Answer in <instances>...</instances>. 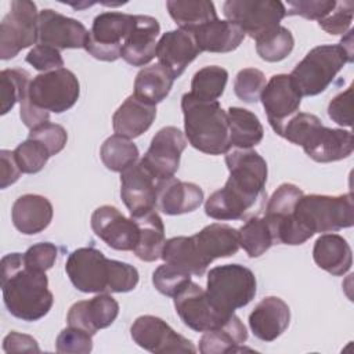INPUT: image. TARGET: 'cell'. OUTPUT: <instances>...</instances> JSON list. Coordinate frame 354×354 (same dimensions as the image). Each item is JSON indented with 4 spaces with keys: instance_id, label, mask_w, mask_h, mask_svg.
I'll return each instance as SVG.
<instances>
[{
    "instance_id": "obj_36",
    "label": "cell",
    "mask_w": 354,
    "mask_h": 354,
    "mask_svg": "<svg viewBox=\"0 0 354 354\" xmlns=\"http://www.w3.org/2000/svg\"><path fill=\"white\" fill-rule=\"evenodd\" d=\"M160 259H163L165 263L181 267L198 277H202L209 267L201 257L192 236H173L167 239Z\"/></svg>"
},
{
    "instance_id": "obj_20",
    "label": "cell",
    "mask_w": 354,
    "mask_h": 354,
    "mask_svg": "<svg viewBox=\"0 0 354 354\" xmlns=\"http://www.w3.org/2000/svg\"><path fill=\"white\" fill-rule=\"evenodd\" d=\"M119 314V303L109 293H98L90 300H80L71 306L66 322L68 326H75L95 335L97 330L108 328L113 324Z\"/></svg>"
},
{
    "instance_id": "obj_50",
    "label": "cell",
    "mask_w": 354,
    "mask_h": 354,
    "mask_svg": "<svg viewBox=\"0 0 354 354\" xmlns=\"http://www.w3.org/2000/svg\"><path fill=\"white\" fill-rule=\"evenodd\" d=\"M336 6L335 0H295L288 1L286 15H299L306 19L321 21Z\"/></svg>"
},
{
    "instance_id": "obj_12",
    "label": "cell",
    "mask_w": 354,
    "mask_h": 354,
    "mask_svg": "<svg viewBox=\"0 0 354 354\" xmlns=\"http://www.w3.org/2000/svg\"><path fill=\"white\" fill-rule=\"evenodd\" d=\"M72 285L83 293H106L112 271V260L95 248L73 250L65 264Z\"/></svg>"
},
{
    "instance_id": "obj_38",
    "label": "cell",
    "mask_w": 354,
    "mask_h": 354,
    "mask_svg": "<svg viewBox=\"0 0 354 354\" xmlns=\"http://www.w3.org/2000/svg\"><path fill=\"white\" fill-rule=\"evenodd\" d=\"M137 145L119 134L108 137L100 149V156L104 166L112 171L122 173L138 160Z\"/></svg>"
},
{
    "instance_id": "obj_4",
    "label": "cell",
    "mask_w": 354,
    "mask_h": 354,
    "mask_svg": "<svg viewBox=\"0 0 354 354\" xmlns=\"http://www.w3.org/2000/svg\"><path fill=\"white\" fill-rule=\"evenodd\" d=\"M353 33L350 29L339 44L311 48L295 66L290 77L301 97H314L325 91L343 66L353 62Z\"/></svg>"
},
{
    "instance_id": "obj_13",
    "label": "cell",
    "mask_w": 354,
    "mask_h": 354,
    "mask_svg": "<svg viewBox=\"0 0 354 354\" xmlns=\"http://www.w3.org/2000/svg\"><path fill=\"white\" fill-rule=\"evenodd\" d=\"M174 308L184 325L195 332L217 329L232 317V314L221 313L212 303L206 290L192 281L174 296Z\"/></svg>"
},
{
    "instance_id": "obj_10",
    "label": "cell",
    "mask_w": 354,
    "mask_h": 354,
    "mask_svg": "<svg viewBox=\"0 0 354 354\" xmlns=\"http://www.w3.org/2000/svg\"><path fill=\"white\" fill-rule=\"evenodd\" d=\"M225 165L230 170L227 187L254 203L266 198L268 169L259 152L252 148H231L225 153Z\"/></svg>"
},
{
    "instance_id": "obj_51",
    "label": "cell",
    "mask_w": 354,
    "mask_h": 354,
    "mask_svg": "<svg viewBox=\"0 0 354 354\" xmlns=\"http://www.w3.org/2000/svg\"><path fill=\"white\" fill-rule=\"evenodd\" d=\"M58 256V249L51 242H39L24 253V261L29 268L46 272L50 270Z\"/></svg>"
},
{
    "instance_id": "obj_46",
    "label": "cell",
    "mask_w": 354,
    "mask_h": 354,
    "mask_svg": "<svg viewBox=\"0 0 354 354\" xmlns=\"http://www.w3.org/2000/svg\"><path fill=\"white\" fill-rule=\"evenodd\" d=\"M55 350L65 354H88L93 350V335L83 329L68 326L57 336Z\"/></svg>"
},
{
    "instance_id": "obj_34",
    "label": "cell",
    "mask_w": 354,
    "mask_h": 354,
    "mask_svg": "<svg viewBox=\"0 0 354 354\" xmlns=\"http://www.w3.org/2000/svg\"><path fill=\"white\" fill-rule=\"evenodd\" d=\"M227 116L231 148H252L261 142L264 129L257 115L245 108L231 106Z\"/></svg>"
},
{
    "instance_id": "obj_28",
    "label": "cell",
    "mask_w": 354,
    "mask_h": 354,
    "mask_svg": "<svg viewBox=\"0 0 354 354\" xmlns=\"http://www.w3.org/2000/svg\"><path fill=\"white\" fill-rule=\"evenodd\" d=\"M315 264L326 272L340 277L353 266V252L347 241L339 234L328 232L318 236L313 248Z\"/></svg>"
},
{
    "instance_id": "obj_11",
    "label": "cell",
    "mask_w": 354,
    "mask_h": 354,
    "mask_svg": "<svg viewBox=\"0 0 354 354\" xmlns=\"http://www.w3.org/2000/svg\"><path fill=\"white\" fill-rule=\"evenodd\" d=\"M223 12L227 21L256 40L279 26L286 15V7L277 0H227Z\"/></svg>"
},
{
    "instance_id": "obj_35",
    "label": "cell",
    "mask_w": 354,
    "mask_h": 354,
    "mask_svg": "<svg viewBox=\"0 0 354 354\" xmlns=\"http://www.w3.org/2000/svg\"><path fill=\"white\" fill-rule=\"evenodd\" d=\"M166 7L178 28L189 32L217 19L216 7L209 0H169Z\"/></svg>"
},
{
    "instance_id": "obj_32",
    "label": "cell",
    "mask_w": 354,
    "mask_h": 354,
    "mask_svg": "<svg viewBox=\"0 0 354 354\" xmlns=\"http://www.w3.org/2000/svg\"><path fill=\"white\" fill-rule=\"evenodd\" d=\"M257 206L232 191L230 187L214 191L205 203V213L214 220H243L252 214V210ZM254 216V214H252Z\"/></svg>"
},
{
    "instance_id": "obj_7",
    "label": "cell",
    "mask_w": 354,
    "mask_h": 354,
    "mask_svg": "<svg viewBox=\"0 0 354 354\" xmlns=\"http://www.w3.org/2000/svg\"><path fill=\"white\" fill-rule=\"evenodd\" d=\"M79 95L80 84L76 75L66 68H59L36 75L19 106L29 104L41 111L62 113L77 102Z\"/></svg>"
},
{
    "instance_id": "obj_31",
    "label": "cell",
    "mask_w": 354,
    "mask_h": 354,
    "mask_svg": "<svg viewBox=\"0 0 354 354\" xmlns=\"http://www.w3.org/2000/svg\"><path fill=\"white\" fill-rule=\"evenodd\" d=\"M138 225V241L134 254L147 263L156 261L162 257L165 246V225L156 210L147 212L138 217H131Z\"/></svg>"
},
{
    "instance_id": "obj_1",
    "label": "cell",
    "mask_w": 354,
    "mask_h": 354,
    "mask_svg": "<svg viewBox=\"0 0 354 354\" xmlns=\"http://www.w3.org/2000/svg\"><path fill=\"white\" fill-rule=\"evenodd\" d=\"M1 292L8 313L22 321H39L53 307L46 272L29 268L24 253H8L1 259Z\"/></svg>"
},
{
    "instance_id": "obj_47",
    "label": "cell",
    "mask_w": 354,
    "mask_h": 354,
    "mask_svg": "<svg viewBox=\"0 0 354 354\" xmlns=\"http://www.w3.org/2000/svg\"><path fill=\"white\" fill-rule=\"evenodd\" d=\"M354 17V3L351 0L336 1L335 8L318 25L329 35H344L350 30Z\"/></svg>"
},
{
    "instance_id": "obj_27",
    "label": "cell",
    "mask_w": 354,
    "mask_h": 354,
    "mask_svg": "<svg viewBox=\"0 0 354 354\" xmlns=\"http://www.w3.org/2000/svg\"><path fill=\"white\" fill-rule=\"evenodd\" d=\"M156 118V105L141 101L134 94L129 95L112 116L115 134L133 140L145 133Z\"/></svg>"
},
{
    "instance_id": "obj_17",
    "label": "cell",
    "mask_w": 354,
    "mask_h": 354,
    "mask_svg": "<svg viewBox=\"0 0 354 354\" xmlns=\"http://www.w3.org/2000/svg\"><path fill=\"white\" fill-rule=\"evenodd\" d=\"M159 183L140 160L120 173V196L130 217L156 209Z\"/></svg>"
},
{
    "instance_id": "obj_19",
    "label": "cell",
    "mask_w": 354,
    "mask_h": 354,
    "mask_svg": "<svg viewBox=\"0 0 354 354\" xmlns=\"http://www.w3.org/2000/svg\"><path fill=\"white\" fill-rule=\"evenodd\" d=\"M88 30L73 18L65 17L51 8L39 12V44H47L58 50L84 48Z\"/></svg>"
},
{
    "instance_id": "obj_53",
    "label": "cell",
    "mask_w": 354,
    "mask_h": 354,
    "mask_svg": "<svg viewBox=\"0 0 354 354\" xmlns=\"http://www.w3.org/2000/svg\"><path fill=\"white\" fill-rule=\"evenodd\" d=\"M3 350L4 353H40V347L35 337L15 330L4 337Z\"/></svg>"
},
{
    "instance_id": "obj_45",
    "label": "cell",
    "mask_w": 354,
    "mask_h": 354,
    "mask_svg": "<svg viewBox=\"0 0 354 354\" xmlns=\"http://www.w3.org/2000/svg\"><path fill=\"white\" fill-rule=\"evenodd\" d=\"M266 83V76L260 69L243 68L235 76L234 91L241 101L253 104L260 100Z\"/></svg>"
},
{
    "instance_id": "obj_9",
    "label": "cell",
    "mask_w": 354,
    "mask_h": 354,
    "mask_svg": "<svg viewBox=\"0 0 354 354\" xmlns=\"http://www.w3.org/2000/svg\"><path fill=\"white\" fill-rule=\"evenodd\" d=\"M136 15L105 11L98 14L88 30L84 50L100 61L113 62L120 58L124 40L134 26Z\"/></svg>"
},
{
    "instance_id": "obj_22",
    "label": "cell",
    "mask_w": 354,
    "mask_h": 354,
    "mask_svg": "<svg viewBox=\"0 0 354 354\" xmlns=\"http://www.w3.org/2000/svg\"><path fill=\"white\" fill-rule=\"evenodd\" d=\"M160 25L149 15H136L133 30L124 40L120 57L133 66H144L156 57Z\"/></svg>"
},
{
    "instance_id": "obj_23",
    "label": "cell",
    "mask_w": 354,
    "mask_h": 354,
    "mask_svg": "<svg viewBox=\"0 0 354 354\" xmlns=\"http://www.w3.org/2000/svg\"><path fill=\"white\" fill-rule=\"evenodd\" d=\"M289 322V306L277 296L264 297L249 314L250 330L261 342H274L286 330Z\"/></svg>"
},
{
    "instance_id": "obj_26",
    "label": "cell",
    "mask_w": 354,
    "mask_h": 354,
    "mask_svg": "<svg viewBox=\"0 0 354 354\" xmlns=\"http://www.w3.org/2000/svg\"><path fill=\"white\" fill-rule=\"evenodd\" d=\"M201 257L210 264L216 259L230 257L239 250V232L228 224L213 223L192 235Z\"/></svg>"
},
{
    "instance_id": "obj_2",
    "label": "cell",
    "mask_w": 354,
    "mask_h": 354,
    "mask_svg": "<svg viewBox=\"0 0 354 354\" xmlns=\"http://www.w3.org/2000/svg\"><path fill=\"white\" fill-rule=\"evenodd\" d=\"M279 136L300 145L307 156L318 163L346 159L354 148L351 131L326 127L318 116L306 112H297L288 119Z\"/></svg>"
},
{
    "instance_id": "obj_44",
    "label": "cell",
    "mask_w": 354,
    "mask_h": 354,
    "mask_svg": "<svg viewBox=\"0 0 354 354\" xmlns=\"http://www.w3.org/2000/svg\"><path fill=\"white\" fill-rule=\"evenodd\" d=\"M14 156L21 171L26 174L39 173L51 158L48 149L40 141L29 137L14 149Z\"/></svg>"
},
{
    "instance_id": "obj_15",
    "label": "cell",
    "mask_w": 354,
    "mask_h": 354,
    "mask_svg": "<svg viewBox=\"0 0 354 354\" xmlns=\"http://www.w3.org/2000/svg\"><path fill=\"white\" fill-rule=\"evenodd\" d=\"M185 147L187 140L183 131L174 126H166L152 137L149 148L140 162L156 180H169L178 170Z\"/></svg>"
},
{
    "instance_id": "obj_33",
    "label": "cell",
    "mask_w": 354,
    "mask_h": 354,
    "mask_svg": "<svg viewBox=\"0 0 354 354\" xmlns=\"http://www.w3.org/2000/svg\"><path fill=\"white\" fill-rule=\"evenodd\" d=\"M174 76L159 62L142 68L134 80V95L144 102L156 105L170 93Z\"/></svg>"
},
{
    "instance_id": "obj_49",
    "label": "cell",
    "mask_w": 354,
    "mask_h": 354,
    "mask_svg": "<svg viewBox=\"0 0 354 354\" xmlns=\"http://www.w3.org/2000/svg\"><path fill=\"white\" fill-rule=\"evenodd\" d=\"M26 62L30 64L36 71L50 72L64 68V58L61 51L47 44H36L26 55Z\"/></svg>"
},
{
    "instance_id": "obj_16",
    "label": "cell",
    "mask_w": 354,
    "mask_h": 354,
    "mask_svg": "<svg viewBox=\"0 0 354 354\" xmlns=\"http://www.w3.org/2000/svg\"><path fill=\"white\" fill-rule=\"evenodd\" d=\"M260 100L266 109L270 126L279 136L288 119L297 113L301 104V94L290 75L278 73L272 75L266 83Z\"/></svg>"
},
{
    "instance_id": "obj_48",
    "label": "cell",
    "mask_w": 354,
    "mask_h": 354,
    "mask_svg": "<svg viewBox=\"0 0 354 354\" xmlns=\"http://www.w3.org/2000/svg\"><path fill=\"white\" fill-rule=\"evenodd\" d=\"M28 137L40 141L48 149L51 156L61 152L68 141L66 130L61 124L51 122H44L30 129Z\"/></svg>"
},
{
    "instance_id": "obj_42",
    "label": "cell",
    "mask_w": 354,
    "mask_h": 354,
    "mask_svg": "<svg viewBox=\"0 0 354 354\" xmlns=\"http://www.w3.org/2000/svg\"><path fill=\"white\" fill-rule=\"evenodd\" d=\"M30 75L21 68L3 69L0 72L1 82V115L10 112L17 102L22 100L29 88Z\"/></svg>"
},
{
    "instance_id": "obj_18",
    "label": "cell",
    "mask_w": 354,
    "mask_h": 354,
    "mask_svg": "<svg viewBox=\"0 0 354 354\" xmlns=\"http://www.w3.org/2000/svg\"><path fill=\"white\" fill-rule=\"evenodd\" d=\"M94 234L115 250H134L138 241V225L127 218L118 207L102 205L91 214Z\"/></svg>"
},
{
    "instance_id": "obj_41",
    "label": "cell",
    "mask_w": 354,
    "mask_h": 354,
    "mask_svg": "<svg viewBox=\"0 0 354 354\" xmlns=\"http://www.w3.org/2000/svg\"><path fill=\"white\" fill-rule=\"evenodd\" d=\"M303 195L304 192L297 185L290 183L281 184L268 199L264 217L270 224H277L289 218L295 212L297 201Z\"/></svg>"
},
{
    "instance_id": "obj_29",
    "label": "cell",
    "mask_w": 354,
    "mask_h": 354,
    "mask_svg": "<svg viewBox=\"0 0 354 354\" xmlns=\"http://www.w3.org/2000/svg\"><path fill=\"white\" fill-rule=\"evenodd\" d=\"M201 51L231 53L239 47L245 39L241 28L230 21L214 19L192 32Z\"/></svg>"
},
{
    "instance_id": "obj_40",
    "label": "cell",
    "mask_w": 354,
    "mask_h": 354,
    "mask_svg": "<svg viewBox=\"0 0 354 354\" xmlns=\"http://www.w3.org/2000/svg\"><path fill=\"white\" fill-rule=\"evenodd\" d=\"M293 47L295 39L292 32L281 25L256 39V51L259 57L267 62L285 59L292 53Z\"/></svg>"
},
{
    "instance_id": "obj_30",
    "label": "cell",
    "mask_w": 354,
    "mask_h": 354,
    "mask_svg": "<svg viewBox=\"0 0 354 354\" xmlns=\"http://www.w3.org/2000/svg\"><path fill=\"white\" fill-rule=\"evenodd\" d=\"M248 340V330L242 321L232 317L220 328L203 332L199 340V351L202 354H227L246 350L242 344Z\"/></svg>"
},
{
    "instance_id": "obj_37",
    "label": "cell",
    "mask_w": 354,
    "mask_h": 354,
    "mask_svg": "<svg viewBox=\"0 0 354 354\" xmlns=\"http://www.w3.org/2000/svg\"><path fill=\"white\" fill-rule=\"evenodd\" d=\"M238 232L239 245L249 257H260L275 245L271 227L264 216H250Z\"/></svg>"
},
{
    "instance_id": "obj_43",
    "label": "cell",
    "mask_w": 354,
    "mask_h": 354,
    "mask_svg": "<svg viewBox=\"0 0 354 354\" xmlns=\"http://www.w3.org/2000/svg\"><path fill=\"white\" fill-rule=\"evenodd\" d=\"M191 272L187 270L165 263L152 274V283L158 292L165 296L174 297L191 282Z\"/></svg>"
},
{
    "instance_id": "obj_8",
    "label": "cell",
    "mask_w": 354,
    "mask_h": 354,
    "mask_svg": "<svg viewBox=\"0 0 354 354\" xmlns=\"http://www.w3.org/2000/svg\"><path fill=\"white\" fill-rule=\"evenodd\" d=\"M39 41V12L33 1L12 0L0 24V58L11 59Z\"/></svg>"
},
{
    "instance_id": "obj_54",
    "label": "cell",
    "mask_w": 354,
    "mask_h": 354,
    "mask_svg": "<svg viewBox=\"0 0 354 354\" xmlns=\"http://www.w3.org/2000/svg\"><path fill=\"white\" fill-rule=\"evenodd\" d=\"M0 188L4 189L18 181L21 176V169L15 160L14 151L1 149L0 151Z\"/></svg>"
},
{
    "instance_id": "obj_6",
    "label": "cell",
    "mask_w": 354,
    "mask_h": 354,
    "mask_svg": "<svg viewBox=\"0 0 354 354\" xmlns=\"http://www.w3.org/2000/svg\"><path fill=\"white\" fill-rule=\"evenodd\" d=\"M257 290L253 271L241 264L213 267L207 272L206 293L212 303L224 314L248 306Z\"/></svg>"
},
{
    "instance_id": "obj_52",
    "label": "cell",
    "mask_w": 354,
    "mask_h": 354,
    "mask_svg": "<svg viewBox=\"0 0 354 354\" xmlns=\"http://www.w3.org/2000/svg\"><path fill=\"white\" fill-rule=\"evenodd\" d=\"M351 94H353V87L350 86V87H347L346 91H342L337 95H335L328 105L329 118L340 126L351 127V124H353Z\"/></svg>"
},
{
    "instance_id": "obj_39",
    "label": "cell",
    "mask_w": 354,
    "mask_h": 354,
    "mask_svg": "<svg viewBox=\"0 0 354 354\" xmlns=\"http://www.w3.org/2000/svg\"><path fill=\"white\" fill-rule=\"evenodd\" d=\"M228 72L217 65H209L195 72L189 94L202 101H217L227 86Z\"/></svg>"
},
{
    "instance_id": "obj_5",
    "label": "cell",
    "mask_w": 354,
    "mask_h": 354,
    "mask_svg": "<svg viewBox=\"0 0 354 354\" xmlns=\"http://www.w3.org/2000/svg\"><path fill=\"white\" fill-rule=\"evenodd\" d=\"M293 220L308 238L348 228L354 224L353 194L303 195L296 203Z\"/></svg>"
},
{
    "instance_id": "obj_24",
    "label": "cell",
    "mask_w": 354,
    "mask_h": 354,
    "mask_svg": "<svg viewBox=\"0 0 354 354\" xmlns=\"http://www.w3.org/2000/svg\"><path fill=\"white\" fill-rule=\"evenodd\" d=\"M51 202L39 194L21 195L12 205L11 220L24 235H35L44 231L53 220Z\"/></svg>"
},
{
    "instance_id": "obj_25",
    "label": "cell",
    "mask_w": 354,
    "mask_h": 354,
    "mask_svg": "<svg viewBox=\"0 0 354 354\" xmlns=\"http://www.w3.org/2000/svg\"><path fill=\"white\" fill-rule=\"evenodd\" d=\"M203 202V189L188 181H181L174 177L159 183L158 205L159 210L169 216L191 213Z\"/></svg>"
},
{
    "instance_id": "obj_14",
    "label": "cell",
    "mask_w": 354,
    "mask_h": 354,
    "mask_svg": "<svg viewBox=\"0 0 354 354\" xmlns=\"http://www.w3.org/2000/svg\"><path fill=\"white\" fill-rule=\"evenodd\" d=\"M130 335L141 348L151 353H196V347L189 339L177 333L166 321L155 315L136 318Z\"/></svg>"
},
{
    "instance_id": "obj_3",
    "label": "cell",
    "mask_w": 354,
    "mask_h": 354,
    "mask_svg": "<svg viewBox=\"0 0 354 354\" xmlns=\"http://www.w3.org/2000/svg\"><path fill=\"white\" fill-rule=\"evenodd\" d=\"M181 109L185 137L195 149L207 155H221L231 149L228 116L218 101H202L185 93Z\"/></svg>"
},
{
    "instance_id": "obj_21",
    "label": "cell",
    "mask_w": 354,
    "mask_h": 354,
    "mask_svg": "<svg viewBox=\"0 0 354 354\" xmlns=\"http://www.w3.org/2000/svg\"><path fill=\"white\" fill-rule=\"evenodd\" d=\"M192 32L174 29L163 33L156 46V58L174 79L180 77L185 68L201 54Z\"/></svg>"
}]
</instances>
